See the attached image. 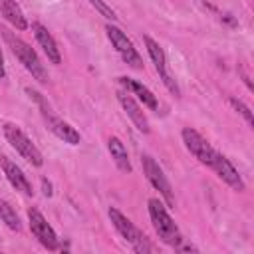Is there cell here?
I'll return each instance as SVG.
<instances>
[{
  "label": "cell",
  "mask_w": 254,
  "mask_h": 254,
  "mask_svg": "<svg viewBox=\"0 0 254 254\" xmlns=\"http://www.w3.org/2000/svg\"><path fill=\"white\" fill-rule=\"evenodd\" d=\"M2 36H4V42H6V46L10 48V52H12V54L16 56V60L24 65V69H26L28 73H32V77H34L36 81L48 83V81H50L48 69H46V65L42 64V60H40V56L36 54V50H34L28 42H24L20 36H16L14 32H10V30H2Z\"/></svg>",
  "instance_id": "cell-1"
},
{
  "label": "cell",
  "mask_w": 254,
  "mask_h": 254,
  "mask_svg": "<svg viewBox=\"0 0 254 254\" xmlns=\"http://www.w3.org/2000/svg\"><path fill=\"white\" fill-rule=\"evenodd\" d=\"M26 93L38 103V107H40V113H42V119H44V123H46V127L60 139V141H64V143H67V145H79V141H81V135H79V131L75 129V127H71L67 121H64L62 117H58L56 115V111L50 107V103L44 99V95L42 93H38L36 89H32V87H26Z\"/></svg>",
  "instance_id": "cell-2"
},
{
  "label": "cell",
  "mask_w": 254,
  "mask_h": 254,
  "mask_svg": "<svg viewBox=\"0 0 254 254\" xmlns=\"http://www.w3.org/2000/svg\"><path fill=\"white\" fill-rule=\"evenodd\" d=\"M147 210H149V218L153 222V228H155L159 240L177 250L185 238H183L179 226L175 224V220L171 218V214L167 212V204H163L159 198H149Z\"/></svg>",
  "instance_id": "cell-3"
},
{
  "label": "cell",
  "mask_w": 254,
  "mask_h": 254,
  "mask_svg": "<svg viewBox=\"0 0 254 254\" xmlns=\"http://www.w3.org/2000/svg\"><path fill=\"white\" fill-rule=\"evenodd\" d=\"M107 214H109V220H111L113 228L119 232V236H121L135 252H139V254H149V252L155 250V246H153L151 240L145 236V232H141V230L131 222V218H127L119 208L111 206V208L107 210Z\"/></svg>",
  "instance_id": "cell-4"
},
{
  "label": "cell",
  "mask_w": 254,
  "mask_h": 254,
  "mask_svg": "<svg viewBox=\"0 0 254 254\" xmlns=\"http://www.w3.org/2000/svg\"><path fill=\"white\" fill-rule=\"evenodd\" d=\"M2 131H4V137H6V141L10 143V147H12L16 153H20L22 159H26V161H28L30 165H34V167H42V165H44V157H42L40 149L32 143V139H30L18 125H14V123H4Z\"/></svg>",
  "instance_id": "cell-5"
},
{
  "label": "cell",
  "mask_w": 254,
  "mask_h": 254,
  "mask_svg": "<svg viewBox=\"0 0 254 254\" xmlns=\"http://www.w3.org/2000/svg\"><path fill=\"white\" fill-rule=\"evenodd\" d=\"M105 34L111 42V46L115 48V52L119 54V58L133 69H141L143 67V58L137 52V48L133 46V42L127 38V34L117 28L115 24H105Z\"/></svg>",
  "instance_id": "cell-6"
},
{
  "label": "cell",
  "mask_w": 254,
  "mask_h": 254,
  "mask_svg": "<svg viewBox=\"0 0 254 254\" xmlns=\"http://www.w3.org/2000/svg\"><path fill=\"white\" fill-rule=\"evenodd\" d=\"M141 167H143V173H145L147 181L151 183V187L155 190H159V194L163 196L165 204L173 208L175 206V192H173V187H171L165 171L161 169V165L151 155H143L141 157Z\"/></svg>",
  "instance_id": "cell-7"
},
{
  "label": "cell",
  "mask_w": 254,
  "mask_h": 254,
  "mask_svg": "<svg viewBox=\"0 0 254 254\" xmlns=\"http://www.w3.org/2000/svg\"><path fill=\"white\" fill-rule=\"evenodd\" d=\"M143 44H145V48H147V54H149V58H151V62H153V65H155V69H157V73H159L163 85H165L175 97H181V87H179V83L175 81V77L169 73L167 56H165V50L161 48V44H159L157 40H153L151 36H143Z\"/></svg>",
  "instance_id": "cell-8"
},
{
  "label": "cell",
  "mask_w": 254,
  "mask_h": 254,
  "mask_svg": "<svg viewBox=\"0 0 254 254\" xmlns=\"http://www.w3.org/2000/svg\"><path fill=\"white\" fill-rule=\"evenodd\" d=\"M181 139H183L187 151H189L200 165L210 167V163H212V159H214V155H216V149H214L196 129L185 127V129L181 131Z\"/></svg>",
  "instance_id": "cell-9"
},
{
  "label": "cell",
  "mask_w": 254,
  "mask_h": 254,
  "mask_svg": "<svg viewBox=\"0 0 254 254\" xmlns=\"http://www.w3.org/2000/svg\"><path fill=\"white\" fill-rule=\"evenodd\" d=\"M28 226H30V232L34 234V238L44 248H48V250H58L60 248V238H58L56 230L46 220V216L34 206L28 208Z\"/></svg>",
  "instance_id": "cell-10"
},
{
  "label": "cell",
  "mask_w": 254,
  "mask_h": 254,
  "mask_svg": "<svg viewBox=\"0 0 254 254\" xmlns=\"http://www.w3.org/2000/svg\"><path fill=\"white\" fill-rule=\"evenodd\" d=\"M208 169H212L214 175H216L222 183H226L232 190L242 192V190L246 189V185H244V181H242L238 169H236V167L230 163V159H228L226 155H222L220 151H216V155H214V159H212V163H210Z\"/></svg>",
  "instance_id": "cell-11"
},
{
  "label": "cell",
  "mask_w": 254,
  "mask_h": 254,
  "mask_svg": "<svg viewBox=\"0 0 254 254\" xmlns=\"http://www.w3.org/2000/svg\"><path fill=\"white\" fill-rule=\"evenodd\" d=\"M117 101H119V105L123 107V111H125V115L131 119V123L143 133V135H147L149 131H151V125H149V119H147V115H145V111H143V107L131 97V93L129 91H117Z\"/></svg>",
  "instance_id": "cell-12"
},
{
  "label": "cell",
  "mask_w": 254,
  "mask_h": 254,
  "mask_svg": "<svg viewBox=\"0 0 254 254\" xmlns=\"http://www.w3.org/2000/svg\"><path fill=\"white\" fill-rule=\"evenodd\" d=\"M0 167H2V173H4V177L8 179V183H10L16 190H20V192L26 194V196H32V194H34V187H32L30 179L24 175V171H22L12 159H8L6 155H0Z\"/></svg>",
  "instance_id": "cell-13"
},
{
  "label": "cell",
  "mask_w": 254,
  "mask_h": 254,
  "mask_svg": "<svg viewBox=\"0 0 254 254\" xmlns=\"http://www.w3.org/2000/svg\"><path fill=\"white\" fill-rule=\"evenodd\" d=\"M32 32H34V36H36V42L40 44V48H42L44 54L48 56V60H50L52 64L60 65V64H62V54H60L58 42H56V38L52 36V32H50L44 24H40V22H32Z\"/></svg>",
  "instance_id": "cell-14"
},
{
  "label": "cell",
  "mask_w": 254,
  "mask_h": 254,
  "mask_svg": "<svg viewBox=\"0 0 254 254\" xmlns=\"http://www.w3.org/2000/svg\"><path fill=\"white\" fill-rule=\"evenodd\" d=\"M117 79H119V83L125 87V91L137 95V99H139L145 107H149L151 111H157V109H159L157 95H155L147 85H143L141 81H137V79H133V77H127V75H121V77H117Z\"/></svg>",
  "instance_id": "cell-15"
},
{
  "label": "cell",
  "mask_w": 254,
  "mask_h": 254,
  "mask_svg": "<svg viewBox=\"0 0 254 254\" xmlns=\"http://www.w3.org/2000/svg\"><path fill=\"white\" fill-rule=\"evenodd\" d=\"M0 12L12 28H16V30L28 28V20H26V16H24V12L16 0H0Z\"/></svg>",
  "instance_id": "cell-16"
},
{
  "label": "cell",
  "mask_w": 254,
  "mask_h": 254,
  "mask_svg": "<svg viewBox=\"0 0 254 254\" xmlns=\"http://www.w3.org/2000/svg\"><path fill=\"white\" fill-rule=\"evenodd\" d=\"M107 149H109V155L111 159L115 161V165L123 171V173H131L133 167H131V161H129V153L123 145V141L119 137H109L107 139Z\"/></svg>",
  "instance_id": "cell-17"
},
{
  "label": "cell",
  "mask_w": 254,
  "mask_h": 254,
  "mask_svg": "<svg viewBox=\"0 0 254 254\" xmlns=\"http://www.w3.org/2000/svg\"><path fill=\"white\" fill-rule=\"evenodd\" d=\"M0 218H2V222H4L10 230H16V232L22 230V220H20L16 208H14L8 200H4V198H0Z\"/></svg>",
  "instance_id": "cell-18"
},
{
  "label": "cell",
  "mask_w": 254,
  "mask_h": 254,
  "mask_svg": "<svg viewBox=\"0 0 254 254\" xmlns=\"http://www.w3.org/2000/svg\"><path fill=\"white\" fill-rule=\"evenodd\" d=\"M228 103L232 105V109H234L236 113H240V115L244 117V121H246V125H248V127H252V125H254L252 109H250L242 99H238V97H228Z\"/></svg>",
  "instance_id": "cell-19"
},
{
  "label": "cell",
  "mask_w": 254,
  "mask_h": 254,
  "mask_svg": "<svg viewBox=\"0 0 254 254\" xmlns=\"http://www.w3.org/2000/svg\"><path fill=\"white\" fill-rule=\"evenodd\" d=\"M87 2H89V4H91V6H93V8H95V10H97V12H99L103 18H107V20H111V22L117 18L115 10H113V8H111V6H109L105 0H87Z\"/></svg>",
  "instance_id": "cell-20"
},
{
  "label": "cell",
  "mask_w": 254,
  "mask_h": 254,
  "mask_svg": "<svg viewBox=\"0 0 254 254\" xmlns=\"http://www.w3.org/2000/svg\"><path fill=\"white\" fill-rule=\"evenodd\" d=\"M42 185H44V194H46V196H52V185H50L46 179H42Z\"/></svg>",
  "instance_id": "cell-21"
},
{
  "label": "cell",
  "mask_w": 254,
  "mask_h": 254,
  "mask_svg": "<svg viewBox=\"0 0 254 254\" xmlns=\"http://www.w3.org/2000/svg\"><path fill=\"white\" fill-rule=\"evenodd\" d=\"M6 75V69H4V56H2V48H0V79Z\"/></svg>",
  "instance_id": "cell-22"
},
{
  "label": "cell",
  "mask_w": 254,
  "mask_h": 254,
  "mask_svg": "<svg viewBox=\"0 0 254 254\" xmlns=\"http://www.w3.org/2000/svg\"><path fill=\"white\" fill-rule=\"evenodd\" d=\"M200 2H202V4H208V0H200Z\"/></svg>",
  "instance_id": "cell-23"
}]
</instances>
